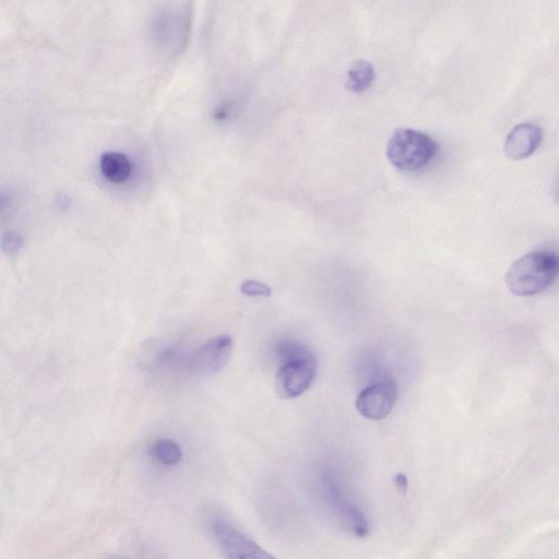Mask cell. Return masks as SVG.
Here are the masks:
<instances>
[{
	"instance_id": "obj_13",
	"label": "cell",
	"mask_w": 559,
	"mask_h": 559,
	"mask_svg": "<svg viewBox=\"0 0 559 559\" xmlns=\"http://www.w3.org/2000/svg\"><path fill=\"white\" fill-rule=\"evenodd\" d=\"M23 240L21 237L13 232L7 233L3 237L2 248L7 255H15L22 248Z\"/></svg>"
},
{
	"instance_id": "obj_2",
	"label": "cell",
	"mask_w": 559,
	"mask_h": 559,
	"mask_svg": "<svg viewBox=\"0 0 559 559\" xmlns=\"http://www.w3.org/2000/svg\"><path fill=\"white\" fill-rule=\"evenodd\" d=\"M437 152L438 144L430 135L410 128L396 130L387 145L388 160L404 172L424 169L434 160Z\"/></svg>"
},
{
	"instance_id": "obj_12",
	"label": "cell",
	"mask_w": 559,
	"mask_h": 559,
	"mask_svg": "<svg viewBox=\"0 0 559 559\" xmlns=\"http://www.w3.org/2000/svg\"><path fill=\"white\" fill-rule=\"evenodd\" d=\"M242 294L249 297L264 296L268 297L271 295L272 290L269 285L261 283L255 280H247L241 285Z\"/></svg>"
},
{
	"instance_id": "obj_9",
	"label": "cell",
	"mask_w": 559,
	"mask_h": 559,
	"mask_svg": "<svg viewBox=\"0 0 559 559\" xmlns=\"http://www.w3.org/2000/svg\"><path fill=\"white\" fill-rule=\"evenodd\" d=\"M374 80V66L370 62L365 61V59H360V61H356L348 71L346 86L348 90L354 93H362L370 89Z\"/></svg>"
},
{
	"instance_id": "obj_8",
	"label": "cell",
	"mask_w": 559,
	"mask_h": 559,
	"mask_svg": "<svg viewBox=\"0 0 559 559\" xmlns=\"http://www.w3.org/2000/svg\"><path fill=\"white\" fill-rule=\"evenodd\" d=\"M100 168L107 181L121 184L128 180L133 172L132 162L120 152H106L100 160Z\"/></svg>"
},
{
	"instance_id": "obj_5",
	"label": "cell",
	"mask_w": 559,
	"mask_h": 559,
	"mask_svg": "<svg viewBox=\"0 0 559 559\" xmlns=\"http://www.w3.org/2000/svg\"><path fill=\"white\" fill-rule=\"evenodd\" d=\"M233 340L221 336L209 340L190 356L189 370L198 376H213L224 370L232 358Z\"/></svg>"
},
{
	"instance_id": "obj_14",
	"label": "cell",
	"mask_w": 559,
	"mask_h": 559,
	"mask_svg": "<svg viewBox=\"0 0 559 559\" xmlns=\"http://www.w3.org/2000/svg\"><path fill=\"white\" fill-rule=\"evenodd\" d=\"M396 485L400 492H407L408 490V479L404 474H398L396 477Z\"/></svg>"
},
{
	"instance_id": "obj_11",
	"label": "cell",
	"mask_w": 559,
	"mask_h": 559,
	"mask_svg": "<svg viewBox=\"0 0 559 559\" xmlns=\"http://www.w3.org/2000/svg\"><path fill=\"white\" fill-rule=\"evenodd\" d=\"M276 354L281 364L307 358L313 355V351L304 344L296 341H281L276 349Z\"/></svg>"
},
{
	"instance_id": "obj_3",
	"label": "cell",
	"mask_w": 559,
	"mask_h": 559,
	"mask_svg": "<svg viewBox=\"0 0 559 559\" xmlns=\"http://www.w3.org/2000/svg\"><path fill=\"white\" fill-rule=\"evenodd\" d=\"M209 530L213 541L227 559H277L227 519H212Z\"/></svg>"
},
{
	"instance_id": "obj_1",
	"label": "cell",
	"mask_w": 559,
	"mask_h": 559,
	"mask_svg": "<svg viewBox=\"0 0 559 559\" xmlns=\"http://www.w3.org/2000/svg\"><path fill=\"white\" fill-rule=\"evenodd\" d=\"M558 256L551 251H535L519 258L507 272L506 283L518 296L538 295L556 281Z\"/></svg>"
},
{
	"instance_id": "obj_7",
	"label": "cell",
	"mask_w": 559,
	"mask_h": 559,
	"mask_svg": "<svg viewBox=\"0 0 559 559\" xmlns=\"http://www.w3.org/2000/svg\"><path fill=\"white\" fill-rule=\"evenodd\" d=\"M543 140V130L531 123H522L511 129L504 144L506 156L511 160H523L538 150Z\"/></svg>"
},
{
	"instance_id": "obj_10",
	"label": "cell",
	"mask_w": 559,
	"mask_h": 559,
	"mask_svg": "<svg viewBox=\"0 0 559 559\" xmlns=\"http://www.w3.org/2000/svg\"><path fill=\"white\" fill-rule=\"evenodd\" d=\"M151 455L161 465L166 467L178 465L183 457L181 447L171 439L157 440L151 447Z\"/></svg>"
},
{
	"instance_id": "obj_4",
	"label": "cell",
	"mask_w": 559,
	"mask_h": 559,
	"mask_svg": "<svg viewBox=\"0 0 559 559\" xmlns=\"http://www.w3.org/2000/svg\"><path fill=\"white\" fill-rule=\"evenodd\" d=\"M317 368L315 354L282 364L276 377L278 396L282 399H294L305 394L314 383Z\"/></svg>"
},
{
	"instance_id": "obj_6",
	"label": "cell",
	"mask_w": 559,
	"mask_h": 559,
	"mask_svg": "<svg viewBox=\"0 0 559 559\" xmlns=\"http://www.w3.org/2000/svg\"><path fill=\"white\" fill-rule=\"evenodd\" d=\"M398 400L395 382H382L365 388L356 398L355 407L364 418L380 421L394 410Z\"/></svg>"
},
{
	"instance_id": "obj_15",
	"label": "cell",
	"mask_w": 559,
	"mask_h": 559,
	"mask_svg": "<svg viewBox=\"0 0 559 559\" xmlns=\"http://www.w3.org/2000/svg\"><path fill=\"white\" fill-rule=\"evenodd\" d=\"M5 201H6V200H5V198H4V197H2V196H0V205H2V204H3V202H5Z\"/></svg>"
}]
</instances>
